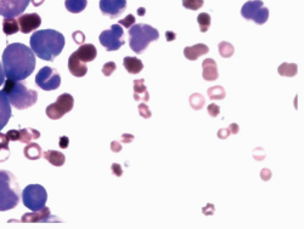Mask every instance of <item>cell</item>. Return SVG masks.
Listing matches in <instances>:
<instances>
[{
	"instance_id": "obj_23",
	"label": "cell",
	"mask_w": 304,
	"mask_h": 229,
	"mask_svg": "<svg viewBox=\"0 0 304 229\" xmlns=\"http://www.w3.org/2000/svg\"><path fill=\"white\" fill-rule=\"evenodd\" d=\"M43 158H45V160H48L51 165L56 167H60L65 164L66 158L65 155L61 152L57 151H46L43 153Z\"/></svg>"
},
{
	"instance_id": "obj_49",
	"label": "cell",
	"mask_w": 304,
	"mask_h": 229,
	"mask_svg": "<svg viewBox=\"0 0 304 229\" xmlns=\"http://www.w3.org/2000/svg\"><path fill=\"white\" fill-rule=\"evenodd\" d=\"M31 1H32V4H33V6L38 7V6H40V5L43 4L45 0H31Z\"/></svg>"
},
{
	"instance_id": "obj_13",
	"label": "cell",
	"mask_w": 304,
	"mask_h": 229,
	"mask_svg": "<svg viewBox=\"0 0 304 229\" xmlns=\"http://www.w3.org/2000/svg\"><path fill=\"white\" fill-rule=\"evenodd\" d=\"M22 223H48V222H61L57 217H53L50 209L43 208L41 210L33 211L31 213H24L21 218Z\"/></svg>"
},
{
	"instance_id": "obj_32",
	"label": "cell",
	"mask_w": 304,
	"mask_h": 229,
	"mask_svg": "<svg viewBox=\"0 0 304 229\" xmlns=\"http://www.w3.org/2000/svg\"><path fill=\"white\" fill-rule=\"evenodd\" d=\"M183 6L196 11L203 6V0H183Z\"/></svg>"
},
{
	"instance_id": "obj_27",
	"label": "cell",
	"mask_w": 304,
	"mask_h": 229,
	"mask_svg": "<svg viewBox=\"0 0 304 229\" xmlns=\"http://www.w3.org/2000/svg\"><path fill=\"white\" fill-rule=\"evenodd\" d=\"M278 73L281 76L292 78L298 73V66L296 63H283V65L279 66Z\"/></svg>"
},
{
	"instance_id": "obj_12",
	"label": "cell",
	"mask_w": 304,
	"mask_h": 229,
	"mask_svg": "<svg viewBox=\"0 0 304 229\" xmlns=\"http://www.w3.org/2000/svg\"><path fill=\"white\" fill-rule=\"evenodd\" d=\"M99 5L102 15L114 19L126 11L127 0H100Z\"/></svg>"
},
{
	"instance_id": "obj_36",
	"label": "cell",
	"mask_w": 304,
	"mask_h": 229,
	"mask_svg": "<svg viewBox=\"0 0 304 229\" xmlns=\"http://www.w3.org/2000/svg\"><path fill=\"white\" fill-rule=\"evenodd\" d=\"M72 38L75 40V43L79 44V45H83L85 41V35L82 31H76L75 33L72 34Z\"/></svg>"
},
{
	"instance_id": "obj_44",
	"label": "cell",
	"mask_w": 304,
	"mask_h": 229,
	"mask_svg": "<svg viewBox=\"0 0 304 229\" xmlns=\"http://www.w3.org/2000/svg\"><path fill=\"white\" fill-rule=\"evenodd\" d=\"M111 149H112V152H114V153L121 152L122 151L121 143H119V142H117V141H114L111 143Z\"/></svg>"
},
{
	"instance_id": "obj_3",
	"label": "cell",
	"mask_w": 304,
	"mask_h": 229,
	"mask_svg": "<svg viewBox=\"0 0 304 229\" xmlns=\"http://www.w3.org/2000/svg\"><path fill=\"white\" fill-rule=\"evenodd\" d=\"M1 91L6 95L10 105H12L17 109H27L36 105L38 101L37 91L28 88L21 81L12 80V79H6L4 81V88Z\"/></svg>"
},
{
	"instance_id": "obj_35",
	"label": "cell",
	"mask_w": 304,
	"mask_h": 229,
	"mask_svg": "<svg viewBox=\"0 0 304 229\" xmlns=\"http://www.w3.org/2000/svg\"><path fill=\"white\" fill-rule=\"evenodd\" d=\"M118 24H121V26L126 27V28L129 29L132 26H134V24H135V17H134V15H128L126 18L121 19Z\"/></svg>"
},
{
	"instance_id": "obj_45",
	"label": "cell",
	"mask_w": 304,
	"mask_h": 229,
	"mask_svg": "<svg viewBox=\"0 0 304 229\" xmlns=\"http://www.w3.org/2000/svg\"><path fill=\"white\" fill-rule=\"evenodd\" d=\"M175 39H176V34L174 33V32H171V31L166 32V40L167 41H173V40H175Z\"/></svg>"
},
{
	"instance_id": "obj_34",
	"label": "cell",
	"mask_w": 304,
	"mask_h": 229,
	"mask_svg": "<svg viewBox=\"0 0 304 229\" xmlns=\"http://www.w3.org/2000/svg\"><path fill=\"white\" fill-rule=\"evenodd\" d=\"M139 114H140L143 118H145V119H149V118H151L152 113H151L150 108H149V106L146 105V103H140V105H139Z\"/></svg>"
},
{
	"instance_id": "obj_48",
	"label": "cell",
	"mask_w": 304,
	"mask_h": 229,
	"mask_svg": "<svg viewBox=\"0 0 304 229\" xmlns=\"http://www.w3.org/2000/svg\"><path fill=\"white\" fill-rule=\"evenodd\" d=\"M123 142L124 143H129V142H132L134 140V136L133 135H127V134H124L123 136Z\"/></svg>"
},
{
	"instance_id": "obj_14",
	"label": "cell",
	"mask_w": 304,
	"mask_h": 229,
	"mask_svg": "<svg viewBox=\"0 0 304 229\" xmlns=\"http://www.w3.org/2000/svg\"><path fill=\"white\" fill-rule=\"evenodd\" d=\"M6 137L9 141H19L21 143H29L34 140H38L40 137V132L36 129L10 130L7 131Z\"/></svg>"
},
{
	"instance_id": "obj_11",
	"label": "cell",
	"mask_w": 304,
	"mask_h": 229,
	"mask_svg": "<svg viewBox=\"0 0 304 229\" xmlns=\"http://www.w3.org/2000/svg\"><path fill=\"white\" fill-rule=\"evenodd\" d=\"M31 0H0V16L19 17L27 9Z\"/></svg>"
},
{
	"instance_id": "obj_16",
	"label": "cell",
	"mask_w": 304,
	"mask_h": 229,
	"mask_svg": "<svg viewBox=\"0 0 304 229\" xmlns=\"http://www.w3.org/2000/svg\"><path fill=\"white\" fill-rule=\"evenodd\" d=\"M11 115L12 112L9 100H7L6 95L2 91H0V131L6 126Z\"/></svg>"
},
{
	"instance_id": "obj_9",
	"label": "cell",
	"mask_w": 304,
	"mask_h": 229,
	"mask_svg": "<svg viewBox=\"0 0 304 229\" xmlns=\"http://www.w3.org/2000/svg\"><path fill=\"white\" fill-rule=\"evenodd\" d=\"M73 105H75V98L72 97V95L65 92L58 96L55 102L46 107L45 113L51 120H58L73 109Z\"/></svg>"
},
{
	"instance_id": "obj_46",
	"label": "cell",
	"mask_w": 304,
	"mask_h": 229,
	"mask_svg": "<svg viewBox=\"0 0 304 229\" xmlns=\"http://www.w3.org/2000/svg\"><path fill=\"white\" fill-rule=\"evenodd\" d=\"M5 81V72H4V68H2V63L0 62V86L4 84Z\"/></svg>"
},
{
	"instance_id": "obj_1",
	"label": "cell",
	"mask_w": 304,
	"mask_h": 229,
	"mask_svg": "<svg viewBox=\"0 0 304 229\" xmlns=\"http://www.w3.org/2000/svg\"><path fill=\"white\" fill-rule=\"evenodd\" d=\"M2 68L7 79L21 81L28 78L36 68V56L32 49L21 43L6 46L2 53Z\"/></svg>"
},
{
	"instance_id": "obj_50",
	"label": "cell",
	"mask_w": 304,
	"mask_h": 229,
	"mask_svg": "<svg viewBox=\"0 0 304 229\" xmlns=\"http://www.w3.org/2000/svg\"><path fill=\"white\" fill-rule=\"evenodd\" d=\"M145 11H146V10L144 9V7H140V9L138 10V15H139V16H144V15H145Z\"/></svg>"
},
{
	"instance_id": "obj_22",
	"label": "cell",
	"mask_w": 304,
	"mask_h": 229,
	"mask_svg": "<svg viewBox=\"0 0 304 229\" xmlns=\"http://www.w3.org/2000/svg\"><path fill=\"white\" fill-rule=\"evenodd\" d=\"M123 66L129 74H139L144 70V63L141 60L132 56H127L123 60Z\"/></svg>"
},
{
	"instance_id": "obj_10",
	"label": "cell",
	"mask_w": 304,
	"mask_h": 229,
	"mask_svg": "<svg viewBox=\"0 0 304 229\" xmlns=\"http://www.w3.org/2000/svg\"><path fill=\"white\" fill-rule=\"evenodd\" d=\"M36 84L44 91H53L61 85V76L56 70L43 67L36 76Z\"/></svg>"
},
{
	"instance_id": "obj_4",
	"label": "cell",
	"mask_w": 304,
	"mask_h": 229,
	"mask_svg": "<svg viewBox=\"0 0 304 229\" xmlns=\"http://www.w3.org/2000/svg\"><path fill=\"white\" fill-rule=\"evenodd\" d=\"M19 186L14 174L0 170V211H9L19 203Z\"/></svg>"
},
{
	"instance_id": "obj_43",
	"label": "cell",
	"mask_w": 304,
	"mask_h": 229,
	"mask_svg": "<svg viewBox=\"0 0 304 229\" xmlns=\"http://www.w3.org/2000/svg\"><path fill=\"white\" fill-rule=\"evenodd\" d=\"M270 176H271L270 170H268V169L262 170V172H261L262 179H264V181H268V179H270Z\"/></svg>"
},
{
	"instance_id": "obj_6",
	"label": "cell",
	"mask_w": 304,
	"mask_h": 229,
	"mask_svg": "<svg viewBox=\"0 0 304 229\" xmlns=\"http://www.w3.org/2000/svg\"><path fill=\"white\" fill-rule=\"evenodd\" d=\"M48 193L40 184H29L22 192L23 205L31 211H38L45 208Z\"/></svg>"
},
{
	"instance_id": "obj_30",
	"label": "cell",
	"mask_w": 304,
	"mask_h": 229,
	"mask_svg": "<svg viewBox=\"0 0 304 229\" xmlns=\"http://www.w3.org/2000/svg\"><path fill=\"white\" fill-rule=\"evenodd\" d=\"M210 21H212V18H210L209 14H207V12H202V14L198 15L197 22L198 26H200V31L202 32V33H206V32L209 29Z\"/></svg>"
},
{
	"instance_id": "obj_24",
	"label": "cell",
	"mask_w": 304,
	"mask_h": 229,
	"mask_svg": "<svg viewBox=\"0 0 304 229\" xmlns=\"http://www.w3.org/2000/svg\"><path fill=\"white\" fill-rule=\"evenodd\" d=\"M23 154L27 159L29 160H38L39 158L43 157V151H41V147L37 143H27V146L24 147Z\"/></svg>"
},
{
	"instance_id": "obj_47",
	"label": "cell",
	"mask_w": 304,
	"mask_h": 229,
	"mask_svg": "<svg viewBox=\"0 0 304 229\" xmlns=\"http://www.w3.org/2000/svg\"><path fill=\"white\" fill-rule=\"evenodd\" d=\"M228 129L230 130V132H231V134L236 135L237 132H239V125H237V124H230V126L228 127Z\"/></svg>"
},
{
	"instance_id": "obj_8",
	"label": "cell",
	"mask_w": 304,
	"mask_h": 229,
	"mask_svg": "<svg viewBox=\"0 0 304 229\" xmlns=\"http://www.w3.org/2000/svg\"><path fill=\"white\" fill-rule=\"evenodd\" d=\"M100 44L107 51L119 50L124 45V31L121 24H114L111 29H106L99 36Z\"/></svg>"
},
{
	"instance_id": "obj_39",
	"label": "cell",
	"mask_w": 304,
	"mask_h": 229,
	"mask_svg": "<svg viewBox=\"0 0 304 229\" xmlns=\"http://www.w3.org/2000/svg\"><path fill=\"white\" fill-rule=\"evenodd\" d=\"M112 174L116 175L117 177L122 176V174H123V170H122L121 165L116 164V162H114V164H112Z\"/></svg>"
},
{
	"instance_id": "obj_42",
	"label": "cell",
	"mask_w": 304,
	"mask_h": 229,
	"mask_svg": "<svg viewBox=\"0 0 304 229\" xmlns=\"http://www.w3.org/2000/svg\"><path fill=\"white\" fill-rule=\"evenodd\" d=\"M202 211H203V213H205V215L210 216V215H213V212H214V206H213L212 204H208L206 208H203Z\"/></svg>"
},
{
	"instance_id": "obj_28",
	"label": "cell",
	"mask_w": 304,
	"mask_h": 229,
	"mask_svg": "<svg viewBox=\"0 0 304 229\" xmlns=\"http://www.w3.org/2000/svg\"><path fill=\"white\" fill-rule=\"evenodd\" d=\"M207 95L210 100H223L227 96L225 92V88L222 86H212V88H208Z\"/></svg>"
},
{
	"instance_id": "obj_25",
	"label": "cell",
	"mask_w": 304,
	"mask_h": 229,
	"mask_svg": "<svg viewBox=\"0 0 304 229\" xmlns=\"http://www.w3.org/2000/svg\"><path fill=\"white\" fill-rule=\"evenodd\" d=\"M2 31L6 35H12V34H16L19 31V22L15 17H4V21H2Z\"/></svg>"
},
{
	"instance_id": "obj_26",
	"label": "cell",
	"mask_w": 304,
	"mask_h": 229,
	"mask_svg": "<svg viewBox=\"0 0 304 229\" xmlns=\"http://www.w3.org/2000/svg\"><path fill=\"white\" fill-rule=\"evenodd\" d=\"M87 5V0H66L65 1L66 9L72 14H79V12L84 11Z\"/></svg>"
},
{
	"instance_id": "obj_31",
	"label": "cell",
	"mask_w": 304,
	"mask_h": 229,
	"mask_svg": "<svg viewBox=\"0 0 304 229\" xmlns=\"http://www.w3.org/2000/svg\"><path fill=\"white\" fill-rule=\"evenodd\" d=\"M205 97L201 93H192L190 96V106L196 110H200L205 107Z\"/></svg>"
},
{
	"instance_id": "obj_18",
	"label": "cell",
	"mask_w": 304,
	"mask_h": 229,
	"mask_svg": "<svg viewBox=\"0 0 304 229\" xmlns=\"http://www.w3.org/2000/svg\"><path fill=\"white\" fill-rule=\"evenodd\" d=\"M73 53L84 63L94 61L97 55L96 48H95L93 44H83V45H80V48L78 49L77 51H75Z\"/></svg>"
},
{
	"instance_id": "obj_7",
	"label": "cell",
	"mask_w": 304,
	"mask_h": 229,
	"mask_svg": "<svg viewBox=\"0 0 304 229\" xmlns=\"http://www.w3.org/2000/svg\"><path fill=\"white\" fill-rule=\"evenodd\" d=\"M241 15L247 21H253L257 24H264L269 18V9L264 6L262 0H249L242 6Z\"/></svg>"
},
{
	"instance_id": "obj_17",
	"label": "cell",
	"mask_w": 304,
	"mask_h": 229,
	"mask_svg": "<svg viewBox=\"0 0 304 229\" xmlns=\"http://www.w3.org/2000/svg\"><path fill=\"white\" fill-rule=\"evenodd\" d=\"M68 70H70L72 75L77 76V78H82V76L87 74L88 68L84 62H82L75 53H72L70 58H68Z\"/></svg>"
},
{
	"instance_id": "obj_33",
	"label": "cell",
	"mask_w": 304,
	"mask_h": 229,
	"mask_svg": "<svg viewBox=\"0 0 304 229\" xmlns=\"http://www.w3.org/2000/svg\"><path fill=\"white\" fill-rule=\"evenodd\" d=\"M117 70V66L114 62H107L105 63L104 67H102V74L105 76H110L111 74H114V70Z\"/></svg>"
},
{
	"instance_id": "obj_41",
	"label": "cell",
	"mask_w": 304,
	"mask_h": 229,
	"mask_svg": "<svg viewBox=\"0 0 304 229\" xmlns=\"http://www.w3.org/2000/svg\"><path fill=\"white\" fill-rule=\"evenodd\" d=\"M58 144H60L61 148L66 149L68 147V144H70V140H68V137H66V136L60 137V140H58Z\"/></svg>"
},
{
	"instance_id": "obj_40",
	"label": "cell",
	"mask_w": 304,
	"mask_h": 229,
	"mask_svg": "<svg viewBox=\"0 0 304 229\" xmlns=\"http://www.w3.org/2000/svg\"><path fill=\"white\" fill-rule=\"evenodd\" d=\"M230 135H231V132H230L229 129H222V130H219V131H218V137H219L220 140L228 139Z\"/></svg>"
},
{
	"instance_id": "obj_5",
	"label": "cell",
	"mask_w": 304,
	"mask_h": 229,
	"mask_svg": "<svg viewBox=\"0 0 304 229\" xmlns=\"http://www.w3.org/2000/svg\"><path fill=\"white\" fill-rule=\"evenodd\" d=\"M129 46L135 53L140 55L148 49L152 41L159 39V33L150 24L139 23L129 28Z\"/></svg>"
},
{
	"instance_id": "obj_15",
	"label": "cell",
	"mask_w": 304,
	"mask_h": 229,
	"mask_svg": "<svg viewBox=\"0 0 304 229\" xmlns=\"http://www.w3.org/2000/svg\"><path fill=\"white\" fill-rule=\"evenodd\" d=\"M17 22H19V31L23 34H28L40 27L41 18L38 14H22L17 18Z\"/></svg>"
},
{
	"instance_id": "obj_37",
	"label": "cell",
	"mask_w": 304,
	"mask_h": 229,
	"mask_svg": "<svg viewBox=\"0 0 304 229\" xmlns=\"http://www.w3.org/2000/svg\"><path fill=\"white\" fill-rule=\"evenodd\" d=\"M207 110H208V114H209L210 117H212V118L218 117V115H219V113H220V108H219V106L214 105V103H212V105L208 106Z\"/></svg>"
},
{
	"instance_id": "obj_29",
	"label": "cell",
	"mask_w": 304,
	"mask_h": 229,
	"mask_svg": "<svg viewBox=\"0 0 304 229\" xmlns=\"http://www.w3.org/2000/svg\"><path fill=\"white\" fill-rule=\"evenodd\" d=\"M218 49H219V53L223 58H230L235 53V48L228 41H222L218 45Z\"/></svg>"
},
{
	"instance_id": "obj_38",
	"label": "cell",
	"mask_w": 304,
	"mask_h": 229,
	"mask_svg": "<svg viewBox=\"0 0 304 229\" xmlns=\"http://www.w3.org/2000/svg\"><path fill=\"white\" fill-rule=\"evenodd\" d=\"M0 149H7V151H10L9 140H7L6 135L1 134V132H0Z\"/></svg>"
},
{
	"instance_id": "obj_21",
	"label": "cell",
	"mask_w": 304,
	"mask_h": 229,
	"mask_svg": "<svg viewBox=\"0 0 304 229\" xmlns=\"http://www.w3.org/2000/svg\"><path fill=\"white\" fill-rule=\"evenodd\" d=\"M134 100L135 101H145L148 102L150 100V95H149L148 88L145 86V80L144 79H138L134 80Z\"/></svg>"
},
{
	"instance_id": "obj_2",
	"label": "cell",
	"mask_w": 304,
	"mask_h": 229,
	"mask_svg": "<svg viewBox=\"0 0 304 229\" xmlns=\"http://www.w3.org/2000/svg\"><path fill=\"white\" fill-rule=\"evenodd\" d=\"M65 48V36L54 29L37 31L31 36V49L40 60L54 61Z\"/></svg>"
},
{
	"instance_id": "obj_19",
	"label": "cell",
	"mask_w": 304,
	"mask_h": 229,
	"mask_svg": "<svg viewBox=\"0 0 304 229\" xmlns=\"http://www.w3.org/2000/svg\"><path fill=\"white\" fill-rule=\"evenodd\" d=\"M202 76L205 80L207 81H214L217 80L219 76V72H218L217 62L212 58H207L202 62Z\"/></svg>"
},
{
	"instance_id": "obj_20",
	"label": "cell",
	"mask_w": 304,
	"mask_h": 229,
	"mask_svg": "<svg viewBox=\"0 0 304 229\" xmlns=\"http://www.w3.org/2000/svg\"><path fill=\"white\" fill-rule=\"evenodd\" d=\"M208 53H209V49L205 44H195L193 46H188L184 49V56L189 61H196L198 57Z\"/></svg>"
}]
</instances>
